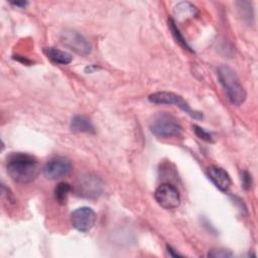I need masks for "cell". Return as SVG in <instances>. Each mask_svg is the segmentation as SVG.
Returning <instances> with one entry per match:
<instances>
[{
	"instance_id": "8",
	"label": "cell",
	"mask_w": 258,
	"mask_h": 258,
	"mask_svg": "<svg viewBox=\"0 0 258 258\" xmlns=\"http://www.w3.org/2000/svg\"><path fill=\"white\" fill-rule=\"evenodd\" d=\"M97 215L95 211L89 207H81L71 214L72 226L83 233L89 232L95 226Z\"/></svg>"
},
{
	"instance_id": "11",
	"label": "cell",
	"mask_w": 258,
	"mask_h": 258,
	"mask_svg": "<svg viewBox=\"0 0 258 258\" xmlns=\"http://www.w3.org/2000/svg\"><path fill=\"white\" fill-rule=\"evenodd\" d=\"M71 129L76 133H88L94 134L96 132L95 127L91 120L84 115H76L71 121Z\"/></svg>"
},
{
	"instance_id": "20",
	"label": "cell",
	"mask_w": 258,
	"mask_h": 258,
	"mask_svg": "<svg viewBox=\"0 0 258 258\" xmlns=\"http://www.w3.org/2000/svg\"><path fill=\"white\" fill-rule=\"evenodd\" d=\"M166 249H167V252H168V254L170 255V256H172V257H176V256H180V254L179 253H177V252H175L170 246H167L166 247Z\"/></svg>"
},
{
	"instance_id": "6",
	"label": "cell",
	"mask_w": 258,
	"mask_h": 258,
	"mask_svg": "<svg viewBox=\"0 0 258 258\" xmlns=\"http://www.w3.org/2000/svg\"><path fill=\"white\" fill-rule=\"evenodd\" d=\"M60 42L79 55L86 56L91 53L92 45L89 40L80 32L73 29H66L60 33Z\"/></svg>"
},
{
	"instance_id": "14",
	"label": "cell",
	"mask_w": 258,
	"mask_h": 258,
	"mask_svg": "<svg viewBox=\"0 0 258 258\" xmlns=\"http://www.w3.org/2000/svg\"><path fill=\"white\" fill-rule=\"evenodd\" d=\"M71 190H72V186L70 183L64 181L59 182L54 189V198L56 202L60 205H64L68 201V197Z\"/></svg>"
},
{
	"instance_id": "15",
	"label": "cell",
	"mask_w": 258,
	"mask_h": 258,
	"mask_svg": "<svg viewBox=\"0 0 258 258\" xmlns=\"http://www.w3.org/2000/svg\"><path fill=\"white\" fill-rule=\"evenodd\" d=\"M168 27H169V29H170V31H171L173 37L175 38V40H176L184 49H187L188 51H194V50L191 49V47L187 44L186 40L184 39V37H183L182 34L180 33L178 27L176 26L175 21H174L172 18H169V19H168Z\"/></svg>"
},
{
	"instance_id": "1",
	"label": "cell",
	"mask_w": 258,
	"mask_h": 258,
	"mask_svg": "<svg viewBox=\"0 0 258 258\" xmlns=\"http://www.w3.org/2000/svg\"><path fill=\"white\" fill-rule=\"evenodd\" d=\"M6 169L10 178L19 184H27L35 179L39 172L37 159L23 152H14L7 157Z\"/></svg>"
},
{
	"instance_id": "9",
	"label": "cell",
	"mask_w": 258,
	"mask_h": 258,
	"mask_svg": "<svg viewBox=\"0 0 258 258\" xmlns=\"http://www.w3.org/2000/svg\"><path fill=\"white\" fill-rule=\"evenodd\" d=\"M43 174L48 179H58L67 176L72 171V162L63 156L49 159L43 166Z\"/></svg>"
},
{
	"instance_id": "17",
	"label": "cell",
	"mask_w": 258,
	"mask_h": 258,
	"mask_svg": "<svg viewBox=\"0 0 258 258\" xmlns=\"http://www.w3.org/2000/svg\"><path fill=\"white\" fill-rule=\"evenodd\" d=\"M233 254L229 250L225 249H213L209 252L208 256L209 257H214V258H228L231 257Z\"/></svg>"
},
{
	"instance_id": "3",
	"label": "cell",
	"mask_w": 258,
	"mask_h": 258,
	"mask_svg": "<svg viewBox=\"0 0 258 258\" xmlns=\"http://www.w3.org/2000/svg\"><path fill=\"white\" fill-rule=\"evenodd\" d=\"M149 129L153 135L159 138L177 137L182 132V127L178 120L166 112L155 114L149 122Z\"/></svg>"
},
{
	"instance_id": "2",
	"label": "cell",
	"mask_w": 258,
	"mask_h": 258,
	"mask_svg": "<svg viewBox=\"0 0 258 258\" xmlns=\"http://www.w3.org/2000/svg\"><path fill=\"white\" fill-rule=\"evenodd\" d=\"M217 76L231 104L235 106L242 105L246 101L247 93L237 73L231 67L221 64L217 70Z\"/></svg>"
},
{
	"instance_id": "16",
	"label": "cell",
	"mask_w": 258,
	"mask_h": 258,
	"mask_svg": "<svg viewBox=\"0 0 258 258\" xmlns=\"http://www.w3.org/2000/svg\"><path fill=\"white\" fill-rule=\"evenodd\" d=\"M192 128H194V131H195L196 135L199 138H201V139H203L205 141H208V142H213V137H212V135L209 132H207L206 130H204L203 128H201L198 125H194Z\"/></svg>"
},
{
	"instance_id": "12",
	"label": "cell",
	"mask_w": 258,
	"mask_h": 258,
	"mask_svg": "<svg viewBox=\"0 0 258 258\" xmlns=\"http://www.w3.org/2000/svg\"><path fill=\"white\" fill-rule=\"evenodd\" d=\"M43 52L48 59L56 64H69L73 60V56L69 52L54 47H45Z\"/></svg>"
},
{
	"instance_id": "7",
	"label": "cell",
	"mask_w": 258,
	"mask_h": 258,
	"mask_svg": "<svg viewBox=\"0 0 258 258\" xmlns=\"http://www.w3.org/2000/svg\"><path fill=\"white\" fill-rule=\"evenodd\" d=\"M154 199L165 210H173L180 205L179 191L170 183H161L158 185L154 191Z\"/></svg>"
},
{
	"instance_id": "4",
	"label": "cell",
	"mask_w": 258,
	"mask_h": 258,
	"mask_svg": "<svg viewBox=\"0 0 258 258\" xmlns=\"http://www.w3.org/2000/svg\"><path fill=\"white\" fill-rule=\"evenodd\" d=\"M149 102L153 104H161V105H174L181 109L183 112L188 114L194 119H202L203 114L201 112L195 111L190 108V106L185 102L182 97L179 95H176L171 92H156L151 94L148 97Z\"/></svg>"
},
{
	"instance_id": "10",
	"label": "cell",
	"mask_w": 258,
	"mask_h": 258,
	"mask_svg": "<svg viewBox=\"0 0 258 258\" xmlns=\"http://www.w3.org/2000/svg\"><path fill=\"white\" fill-rule=\"evenodd\" d=\"M209 178L212 182L221 190V191H228L231 186V178L228 172L220 166L212 165L207 170Z\"/></svg>"
},
{
	"instance_id": "19",
	"label": "cell",
	"mask_w": 258,
	"mask_h": 258,
	"mask_svg": "<svg viewBox=\"0 0 258 258\" xmlns=\"http://www.w3.org/2000/svg\"><path fill=\"white\" fill-rule=\"evenodd\" d=\"M10 4L13 5V6L19 7V8H24V7L27 6L28 2H26V1H16V2H11Z\"/></svg>"
},
{
	"instance_id": "13",
	"label": "cell",
	"mask_w": 258,
	"mask_h": 258,
	"mask_svg": "<svg viewBox=\"0 0 258 258\" xmlns=\"http://www.w3.org/2000/svg\"><path fill=\"white\" fill-rule=\"evenodd\" d=\"M174 14L178 20L182 21L184 19H188V18L196 16L198 14V9L190 2L183 1V2H179L175 5Z\"/></svg>"
},
{
	"instance_id": "18",
	"label": "cell",
	"mask_w": 258,
	"mask_h": 258,
	"mask_svg": "<svg viewBox=\"0 0 258 258\" xmlns=\"http://www.w3.org/2000/svg\"><path fill=\"white\" fill-rule=\"evenodd\" d=\"M241 180H242V185L245 189H248L250 188L251 184H252V176L251 174L247 171V170H244L242 172V176H241Z\"/></svg>"
},
{
	"instance_id": "5",
	"label": "cell",
	"mask_w": 258,
	"mask_h": 258,
	"mask_svg": "<svg viewBox=\"0 0 258 258\" xmlns=\"http://www.w3.org/2000/svg\"><path fill=\"white\" fill-rule=\"evenodd\" d=\"M103 182L100 177L93 173H84L79 176L76 183L78 196L86 199H97L103 192Z\"/></svg>"
}]
</instances>
